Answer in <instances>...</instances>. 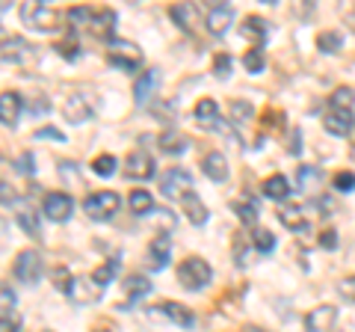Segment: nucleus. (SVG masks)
I'll use <instances>...</instances> for the list:
<instances>
[{
    "mask_svg": "<svg viewBox=\"0 0 355 332\" xmlns=\"http://www.w3.org/2000/svg\"><path fill=\"white\" fill-rule=\"evenodd\" d=\"M21 21H24L30 30L57 33V30H62L65 21H69V13L57 9L51 0H27V3H21Z\"/></svg>",
    "mask_w": 355,
    "mask_h": 332,
    "instance_id": "1",
    "label": "nucleus"
},
{
    "mask_svg": "<svg viewBox=\"0 0 355 332\" xmlns=\"http://www.w3.org/2000/svg\"><path fill=\"white\" fill-rule=\"evenodd\" d=\"M69 21L74 30H86L95 39H107L113 42V30H116V13L113 9H89V6H74L69 9Z\"/></svg>",
    "mask_w": 355,
    "mask_h": 332,
    "instance_id": "2",
    "label": "nucleus"
},
{
    "mask_svg": "<svg viewBox=\"0 0 355 332\" xmlns=\"http://www.w3.org/2000/svg\"><path fill=\"white\" fill-rule=\"evenodd\" d=\"M210 279H214V270H210V264L205 258L190 256L178 264V282L187 291H202V288L210 285Z\"/></svg>",
    "mask_w": 355,
    "mask_h": 332,
    "instance_id": "3",
    "label": "nucleus"
},
{
    "mask_svg": "<svg viewBox=\"0 0 355 332\" xmlns=\"http://www.w3.org/2000/svg\"><path fill=\"white\" fill-rule=\"evenodd\" d=\"M107 63L133 74L142 65V51L128 39H113V42H107Z\"/></svg>",
    "mask_w": 355,
    "mask_h": 332,
    "instance_id": "4",
    "label": "nucleus"
},
{
    "mask_svg": "<svg viewBox=\"0 0 355 332\" xmlns=\"http://www.w3.org/2000/svg\"><path fill=\"white\" fill-rule=\"evenodd\" d=\"M119 205H121V199L119 193L113 190H101V193H92L83 202V211L89 219H95V223H107V219H113L116 211H119Z\"/></svg>",
    "mask_w": 355,
    "mask_h": 332,
    "instance_id": "5",
    "label": "nucleus"
},
{
    "mask_svg": "<svg viewBox=\"0 0 355 332\" xmlns=\"http://www.w3.org/2000/svg\"><path fill=\"white\" fill-rule=\"evenodd\" d=\"M42 252L39 249H21L12 261V276L21 285H36L42 279Z\"/></svg>",
    "mask_w": 355,
    "mask_h": 332,
    "instance_id": "6",
    "label": "nucleus"
},
{
    "mask_svg": "<svg viewBox=\"0 0 355 332\" xmlns=\"http://www.w3.org/2000/svg\"><path fill=\"white\" fill-rule=\"evenodd\" d=\"M160 193L169 196V199H178V202H184L187 196L196 193V181H193V175L187 172V169L175 166V169H169L160 179Z\"/></svg>",
    "mask_w": 355,
    "mask_h": 332,
    "instance_id": "7",
    "label": "nucleus"
},
{
    "mask_svg": "<svg viewBox=\"0 0 355 332\" xmlns=\"http://www.w3.org/2000/svg\"><path fill=\"white\" fill-rule=\"evenodd\" d=\"M3 63H12V65H33L39 63V48L30 45L27 39L12 36V39H3Z\"/></svg>",
    "mask_w": 355,
    "mask_h": 332,
    "instance_id": "8",
    "label": "nucleus"
},
{
    "mask_svg": "<svg viewBox=\"0 0 355 332\" xmlns=\"http://www.w3.org/2000/svg\"><path fill=\"white\" fill-rule=\"evenodd\" d=\"M95 110H98V104H95L92 95L74 92V95H69V101L62 104V116L69 119L71 125H83V122H89L95 116Z\"/></svg>",
    "mask_w": 355,
    "mask_h": 332,
    "instance_id": "9",
    "label": "nucleus"
},
{
    "mask_svg": "<svg viewBox=\"0 0 355 332\" xmlns=\"http://www.w3.org/2000/svg\"><path fill=\"white\" fill-rule=\"evenodd\" d=\"M101 294H104V288L98 285V282L92 279V276H74L71 288L65 291V297H69L71 303H77V306L98 303V300H101Z\"/></svg>",
    "mask_w": 355,
    "mask_h": 332,
    "instance_id": "10",
    "label": "nucleus"
},
{
    "mask_svg": "<svg viewBox=\"0 0 355 332\" xmlns=\"http://www.w3.org/2000/svg\"><path fill=\"white\" fill-rule=\"evenodd\" d=\"M234 24V9L225 6V3H210L205 9V27L210 36H225Z\"/></svg>",
    "mask_w": 355,
    "mask_h": 332,
    "instance_id": "11",
    "label": "nucleus"
},
{
    "mask_svg": "<svg viewBox=\"0 0 355 332\" xmlns=\"http://www.w3.org/2000/svg\"><path fill=\"white\" fill-rule=\"evenodd\" d=\"M154 169H157V163H154V158H151L146 149L130 151L128 160H125V175H128V179H133V181H148V179H154Z\"/></svg>",
    "mask_w": 355,
    "mask_h": 332,
    "instance_id": "12",
    "label": "nucleus"
},
{
    "mask_svg": "<svg viewBox=\"0 0 355 332\" xmlns=\"http://www.w3.org/2000/svg\"><path fill=\"white\" fill-rule=\"evenodd\" d=\"M323 128L335 137H349L355 131V113L347 107H326L323 116Z\"/></svg>",
    "mask_w": 355,
    "mask_h": 332,
    "instance_id": "13",
    "label": "nucleus"
},
{
    "mask_svg": "<svg viewBox=\"0 0 355 332\" xmlns=\"http://www.w3.org/2000/svg\"><path fill=\"white\" fill-rule=\"evenodd\" d=\"M42 214L53 219V223H65V219H71L74 214V202L69 193H48L44 196V205H42Z\"/></svg>",
    "mask_w": 355,
    "mask_h": 332,
    "instance_id": "14",
    "label": "nucleus"
},
{
    "mask_svg": "<svg viewBox=\"0 0 355 332\" xmlns=\"http://www.w3.org/2000/svg\"><path fill=\"white\" fill-rule=\"evenodd\" d=\"M169 15L184 33H196L202 27V6H196V3H178L169 9Z\"/></svg>",
    "mask_w": 355,
    "mask_h": 332,
    "instance_id": "15",
    "label": "nucleus"
},
{
    "mask_svg": "<svg viewBox=\"0 0 355 332\" xmlns=\"http://www.w3.org/2000/svg\"><path fill=\"white\" fill-rule=\"evenodd\" d=\"M193 113H196V122L205 131H225V125H219L222 116H219V107H216L214 98H202V101L196 104Z\"/></svg>",
    "mask_w": 355,
    "mask_h": 332,
    "instance_id": "16",
    "label": "nucleus"
},
{
    "mask_svg": "<svg viewBox=\"0 0 355 332\" xmlns=\"http://www.w3.org/2000/svg\"><path fill=\"white\" fill-rule=\"evenodd\" d=\"M157 83H160V72H157V69L139 74L137 81H133V101H137L139 107H146L151 98H154V90H157Z\"/></svg>",
    "mask_w": 355,
    "mask_h": 332,
    "instance_id": "17",
    "label": "nucleus"
},
{
    "mask_svg": "<svg viewBox=\"0 0 355 332\" xmlns=\"http://www.w3.org/2000/svg\"><path fill=\"white\" fill-rule=\"evenodd\" d=\"M338 320V308L335 306H320L314 312H308L305 317V332H329Z\"/></svg>",
    "mask_w": 355,
    "mask_h": 332,
    "instance_id": "18",
    "label": "nucleus"
},
{
    "mask_svg": "<svg viewBox=\"0 0 355 332\" xmlns=\"http://www.w3.org/2000/svg\"><path fill=\"white\" fill-rule=\"evenodd\" d=\"M21 107H24V98L18 92H3L0 95V122H3L6 128H15L18 125V116H21Z\"/></svg>",
    "mask_w": 355,
    "mask_h": 332,
    "instance_id": "19",
    "label": "nucleus"
},
{
    "mask_svg": "<svg viewBox=\"0 0 355 332\" xmlns=\"http://www.w3.org/2000/svg\"><path fill=\"white\" fill-rule=\"evenodd\" d=\"M202 172L207 175L210 181H228V160H225V154L222 151H207L205 154V160H202Z\"/></svg>",
    "mask_w": 355,
    "mask_h": 332,
    "instance_id": "20",
    "label": "nucleus"
},
{
    "mask_svg": "<svg viewBox=\"0 0 355 332\" xmlns=\"http://www.w3.org/2000/svg\"><path fill=\"white\" fill-rule=\"evenodd\" d=\"M151 312H157V315H163V317H169L172 324L184 326V329H190V326L196 324V315H193L187 306H181V303H160L157 308H151Z\"/></svg>",
    "mask_w": 355,
    "mask_h": 332,
    "instance_id": "21",
    "label": "nucleus"
},
{
    "mask_svg": "<svg viewBox=\"0 0 355 332\" xmlns=\"http://www.w3.org/2000/svg\"><path fill=\"white\" fill-rule=\"evenodd\" d=\"M279 219H282V226H284V229H291V231H305V229H308L305 208H302V205H296V202L282 205V208H279Z\"/></svg>",
    "mask_w": 355,
    "mask_h": 332,
    "instance_id": "22",
    "label": "nucleus"
},
{
    "mask_svg": "<svg viewBox=\"0 0 355 332\" xmlns=\"http://www.w3.org/2000/svg\"><path fill=\"white\" fill-rule=\"evenodd\" d=\"M169 256H172V240L169 235H157L151 243H148V258H151V267L154 270H163L169 264Z\"/></svg>",
    "mask_w": 355,
    "mask_h": 332,
    "instance_id": "23",
    "label": "nucleus"
},
{
    "mask_svg": "<svg viewBox=\"0 0 355 332\" xmlns=\"http://www.w3.org/2000/svg\"><path fill=\"white\" fill-rule=\"evenodd\" d=\"M15 219H18V226L24 229L30 238H39V235H42L39 214H36V208H33V205H27V202H15Z\"/></svg>",
    "mask_w": 355,
    "mask_h": 332,
    "instance_id": "24",
    "label": "nucleus"
},
{
    "mask_svg": "<svg viewBox=\"0 0 355 332\" xmlns=\"http://www.w3.org/2000/svg\"><path fill=\"white\" fill-rule=\"evenodd\" d=\"M270 33H272L270 21L261 18V15H249L246 21H243V36H246V39H254L261 48H263V42L270 39Z\"/></svg>",
    "mask_w": 355,
    "mask_h": 332,
    "instance_id": "25",
    "label": "nucleus"
},
{
    "mask_svg": "<svg viewBox=\"0 0 355 332\" xmlns=\"http://www.w3.org/2000/svg\"><path fill=\"white\" fill-rule=\"evenodd\" d=\"M291 193H293V187H291V181H287L284 175H270V179L263 181V196L272 199V202H284Z\"/></svg>",
    "mask_w": 355,
    "mask_h": 332,
    "instance_id": "26",
    "label": "nucleus"
},
{
    "mask_svg": "<svg viewBox=\"0 0 355 332\" xmlns=\"http://www.w3.org/2000/svg\"><path fill=\"white\" fill-rule=\"evenodd\" d=\"M125 294H128V300H130V303L142 300V297H148V294H151V279H148V276H142V273L128 276V279H125Z\"/></svg>",
    "mask_w": 355,
    "mask_h": 332,
    "instance_id": "27",
    "label": "nucleus"
},
{
    "mask_svg": "<svg viewBox=\"0 0 355 332\" xmlns=\"http://www.w3.org/2000/svg\"><path fill=\"white\" fill-rule=\"evenodd\" d=\"M128 205H130L133 217H148V214L157 211V208H154V196L148 190H133L130 199H128Z\"/></svg>",
    "mask_w": 355,
    "mask_h": 332,
    "instance_id": "28",
    "label": "nucleus"
},
{
    "mask_svg": "<svg viewBox=\"0 0 355 332\" xmlns=\"http://www.w3.org/2000/svg\"><path fill=\"white\" fill-rule=\"evenodd\" d=\"M181 211H184V217H190V223H193V226H205V223H207V217H210V214H207V208L202 205V199H198L196 193L184 199V202H181Z\"/></svg>",
    "mask_w": 355,
    "mask_h": 332,
    "instance_id": "29",
    "label": "nucleus"
},
{
    "mask_svg": "<svg viewBox=\"0 0 355 332\" xmlns=\"http://www.w3.org/2000/svg\"><path fill=\"white\" fill-rule=\"evenodd\" d=\"M320 184H323V175L314 166H299V179H296V187L305 193H320Z\"/></svg>",
    "mask_w": 355,
    "mask_h": 332,
    "instance_id": "30",
    "label": "nucleus"
},
{
    "mask_svg": "<svg viewBox=\"0 0 355 332\" xmlns=\"http://www.w3.org/2000/svg\"><path fill=\"white\" fill-rule=\"evenodd\" d=\"M187 146H190V140H187L184 134H178V131H166V134H160V149L166 154H184Z\"/></svg>",
    "mask_w": 355,
    "mask_h": 332,
    "instance_id": "31",
    "label": "nucleus"
},
{
    "mask_svg": "<svg viewBox=\"0 0 355 332\" xmlns=\"http://www.w3.org/2000/svg\"><path fill=\"white\" fill-rule=\"evenodd\" d=\"M231 208H234V214L240 217L243 226H254V229H258V202H252V199H240V202H234Z\"/></svg>",
    "mask_w": 355,
    "mask_h": 332,
    "instance_id": "32",
    "label": "nucleus"
},
{
    "mask_svg": "<svg viewBox=\"0 0 355 332\" xmlns=\"http://www.w3.org/2000/svg\"><path fill=\"white\" fill-rule=\"evenodd\" d=\"M57 53H60L62 60H69V63H74L77 57H80V42H77V30H74V27L65 33V39H60Z\"/></svg>",
    "mask_w": 355,
    "mask_h": 332,
    "instance_id": "33",
    "label": "nucleus"
},
{
    "mask_svg": "<svg viewBox=\"0 0 355 332\" xmlns=\"http://www.w3.org/2000/svg\"><path fill=\"white\" fill-rule=\"evenodd\" d=\"M252 247L258 249L261 256H270V252L275 249V235H272L270 229H261V226H258V229L252 231Z\"/></svg>",
    "mask_w": 355,
    "mask_h": 332,
    "instance_id": "34",
    "label": "nucleus"
},
{
    "mask_svg": "<svg viewBox=\"0 0 355 332\" xmlns=\"http://www.w3.org/2000/svg\"><path fill=\"white\" fill-rule=\"evenodd\" d=\"M317 48L323 51V53H338L343 48V36H340L338 30H323L317 36Z\"/></svg>",
    "mask_w": 355,
    "mask_h": 332,
    "instance_id": "35",
    "label": "nucleus"
},
{
    "mask_svg": "<svg viewBox=\"0 0 355 332\" xmlns=\"http://www.w3.org/2000/svg\"><path fill=\"white\" fill-rule=\"evenodd\" d=\"M243 65H246V72L249 74H261L263 72V65H266V53L261 45H254L252 51H246V57H243Z\"/></svg>",
    "mask_w": 355,
    "mask_h": 332,
    "instance_id": "36",
    "label": "nucleus"
},
{
    "mask_svg": "<svg viewBox=\"0 0 355 332\" xmlns=\"http://www.w3.org/2000/svg\"><path fill=\"white\" fill-rule=\"evenodd\" d=\"M116 273H119V258H110L107 264H101V267H98L95 273H92V279L101 285V288H107L110 282L116 279Z\"/></svg>",
    "mask_w": 355,
    "mask_h": 332,
    "instance_id": "37",
    "label": "nucleus"
},
{
    "mask_svg": "<svg viewBox=\"0 0 355 332\" xmlns=\"http://www.w3.org/2000/svg\"><path fill=\"white\" fill-rule=\"evenodd\" d=\"M116 166H119V160L113 158V154H98V158L92 160V172L101 175V179H110V175L116 172Z\"/></svg>",
    "mask_w": 355,
    "mask_h": 332,
    "instance_id": "38",
    "label": "nucleus"
},
{
    "mask_svg": "<svg viewBox=\"0 0 355 332\" xmlns=\"http://www.w3.org/2000/svg\"><path fill=\"white\" fill-rule=\"evenodd\" d=\"M329 107H347V110H352L355 107V92L349 90V86H340V90L331 92Z\"/></svg>",
    "mask_w": 355,
    "mask_h": 332,
    "instance_id": "39",
    "label": "nucleus"
},
{
    "mask_svg": "<svg viewBox=\"0 0 355 332\" xmlns=\"http://www.w3.org/2000/svg\"><path fill=\"white\" fill-rule=\"evenodd\" d=\"M249 119H252V107L246 101H231V122L234 125H246Z\"/></svg>",
    "mask_w": 355,
    "mask_h": 332,
    "instance_id": "40",
    "label": "nucleus"
},
{
    "mask_svg": "<svg viewBox=\"0 0 355 332\" xmlns=\"http://www.w3.org/2000/svg\"><path fill=\"white\" fill-rule=\"evenodd\" d=\"M53 285H57V291H69V288H71V282H74V276L69 273V267H62V264H60V267H53Z\"/></svg>",
    "mask_w": 355,
    "mask_h": 332,
    "instance_id": "41",
    "label": "nucleus"
},
{
    "mask_svg": "<svg viewBox=\"0 0 355 332\" xmlns=\"http://www.w3.org/2000/svg\"><path fill=\"white\" fill-rule=\"evenodd\" d=\"M331 184H335L338 193H352L355 190V172H338Z\"/></svg>",
    "mask_w": 355,
    "mask_h": 332,
    "instance_id": "42",
    "label": "nucleus"
},
{
    "mask_svg": "<svg viewBox=\"0 0 355 332\" xmlns=\"http://www.w3.org/2000/svg\"><path fill=\"white\" fill-rule=\"evenodd\" d=\"M214 74L219 77V81H225V77L231 74V57H228V53H216V60H214Z\"/></svg>",
    "mask_w": 355,
    "mask_h": 332,
    "instance_id": "43",
    "label": "nucleus"
},
{
    "mask_svg": "<svg viewBox=\"0 0 355 332\" xmlns=\"http://www.w3.org/2000/svg\"><path fill=\"white\" fill-rule=\"evenodd\" d=\"M0 326H3V332H18L21 329V317H18L15 308L12 312H0Z\"/></svg>",
    "mask_w": 355,
    "mask_h": 332,
    "instance_id": "44",
    "label": "nucleus"
},
{
    "mask_svg": "<svg viewBox=\"0 0 355 332\" xmlns=\"http://www.w3.org/2000/svg\"><path fill=\"white\" fill-rule=\"evenodd\" d=\"M338 294H340L347 303H355V276H347V279L338 282Z\"/></svg>",
    "mask_w": 355,
    "mask_h": 332,
    "instance_id": "45",
    "label": "nucleus"
},
{
    "mask_svg": "<svg viewBox=\"0 0 355 332\" xmlns=\"http://www.w3.org/2000/svg\"><path fill=\"white\" fill-rule=\"evenodd\" d=\"M27 110H30L33 116H44L51 110V101L44 95H33V101H27Z\"/></svg>",
    "mask_w": 355,
    "mask_h": 332,
    "instance_id": "46",
    "label": "nucleus"
},
{
    "mask_svg": "<svg viewBox=\"0 0 355 332\" xmlns=\"http://www.w3.org/2000/svg\"><path fill=\"white\" fill-rule=\"evenodd\" d=\"M15 166H18V172L21 175H33V169H36V163H33V154L27 151V154H21V158L15 160Z\"/></svg>",
    "mask_w": 355,
    "mask_h": 332,
    "instance_id": "47",
    "label": "nucleus"
},
{
    "mask_svg": "<svg viewBox=\"0 0 355 332\" xmlns=\"http://www.w3.org/2000/svg\"><path fill=\"white\" fill-rule=\"evenodd\" d=\"M36 140H57V142H65V134H60L57 128H39V131H36Z\"/></svg>",
    "mask_w": 355,
    "mask_h": 332,
    "instance_id": "48",
    "label": "nucleus"
},
{
    "mask_svg": "<svg viewBox=\"0 0 355 332\" xmlns=\"http://www.w3.org/2000/svg\"><path fill=\"white\" fill-rule=\"evenodd\" d=\"M0 297H3V312H12V308H15V294H12V288H9V285H3V288H0Z\"/></svg>",
    "mask_w": 355,
    "mask_h": 332,
    "instance_id": "49",
    "label": "nucleus"
},
{
    "mask_svg": "<svg viewBox=\"0 0 355 332\" xmlns=\"http://www.w3.org/2000/svg\"><path fill=\"white\" fill-rule=\"evenodd\" d=\"M320 247L323 249H338V235L331 229H326L323 235H320Z\"/></svg>",
    "mask_w": 355,
    "mask_h": 332,
    "instance_id": "50",
    "label": "nucleus"
},
{
    "mask_svg": "<svg viewBox=\"0 0 355 332\" xmlns=\"http://www.w3.org/2000/svg\"><path fill=\"white\" fill-rule=\"evenodd\" d=\"M340 15H343V24L352 27V33H355V3L343 6V9H340Z\"/></svg>",
    "mask_w": 355,
    "mask_h": 332,
    "instance_id": "51",
    "label": "nucleus"
},
{
    "mask_svg": "<svg viewBox=\"0 0 355 332\" xmlns=\"http://www.w3.org/2000/svg\"><path fill=\"white\" fill-rule=\"evenodd\" d=\"M246 332H266V329H261V326H246Z\"/></svg>",
    "mask_w": 355,
    "mask_h": 332,
    "instance_id": "52",
    "label": "nucleus"
},
{
    "mask_svg": "<svg viewBox=\"0 0 355 332\" xmlns=\"http://www.w3.org/2000/svg\"><path fill=\"white\" fill-rule=\"evenodd\" d=\"M331 332H347V329H331Z\"/></svg>",
    "mask_w": 355,
    "mask_h": 332,
    "instance_id": "53",
    "label": "nucleus"
},
{
    "mask_svg": "<svg viewBox=\"0 0 355 332\" xmlns=\"http://www.w3.org/2000/svg\"><path fill=\"white\" fill-rule=\"evenodd\" d=\"M107 332H110V329H107Z\"/></svg>",
    "mask_w": 355,
    "mask_h": 332,
    "instance_id": "54",
    "label": "nucleus"
}]
</instances>
